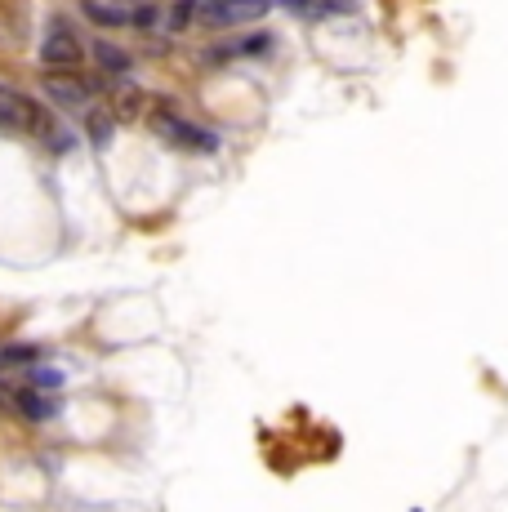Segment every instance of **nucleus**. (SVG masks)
Returning a JSON list of instances; mask_svg holds the SVG:
<instances>
[{"instance_id": "nucleus-1", "label": "nucleus", "mask_w": 508, "mask_h": 512, "mask_svg": "<svg viewBox=\"0 0 508 512\" xmlns=\"http://www.w3.org/2000/svg\"><path fill=\"white\" fill-rule=\"evenodd\" d=\"M192 5H197V23L205 27H246L268 14L272 0H192Z\"/></svg>"}, {"instance_id": "nucleus-2", "label": "nucleus", "mask_w": 508, "mask_h": 512, "mask_svg": "<svg viewBox=\"0 0 508 512\" xmlns=\"http://www.w3.org/2000/svg\"><path fill=\"white\" fill-rule=\"evenodd\" d=\"M41 58H45V67H50V72H76V63L85 58V45H81V36L72 32V23H67V18H54V23L45 27Z\"/></svg>"}, {"instance_id": "nucleus-3", "label": "nucleus", "mask_w": 508, "mask_h": 512, "mask_svg": "<svg viewBox=\"0 0 508 512\" xmlns=\"http://www.w3.org/2000/svg\"><path fill=\"white\" fill-rule=\"evenodd\" d=\"M152 130H156V139H161V143L183 147V152H210V147H214V134H205L201 125H192V121H183L174 107L152 112Z\"/></svg>"}, {"instance_id": "nucleus-4", "label": "nucleus", "mask_w": 508, "mask_h": 512, "mask_svg": "<svg viewBox=\"0 0 508 512\" xmlns=\"http://www.w3.org/2000/svg\"><path fill=\"white\" fill-rule=\"evenodd\" d=\"M81 5L99 27H152V23H161L156 5H134V0H81Z\"/></svg>"}, {"instance_id": "nucleus-5", "label": "nucleus", "mask_w": 508, "mask_h": 512, "mask_svg": "<svg viewBox=\"0 0 508 512\" xmlns=\"http://www.w3.org/2000/svg\"><path fill=\"white\" fill-rule=\"evenodd\" d=\"M41 107L32 103L18 85H9V81H0V125L5 130H41Z\"/></svg>"}, {"instance_id": "nucleus-6", "label": "nucleus", "mask_w": 508, "mask_h": 512, "mask_svg": "<svg viewBox=\"0 0 508 512\" xmlns=\"http://www.w3.org/2000/svg\"><path fill=\"white\" fill-rule=\"evenodd\" d=\"M45 94H50V103H58L63 112H81V107H90V81L76 72H45Z\"/></svg>"}, {"instance_id": "nucleus-7", "label": "nucleus", "mask_w": 508, "mask_h": 512, "mask_svg": "<svg viewBox=\"0 0 508 512\" xmlns=\"http://www.w3.org/2000/svg\"><path fill=\"white\" fill-rule=\"evenodd\" d=\"M281 9L308 18V23H321L330 14H353V0H281Z\"/></svg>"}, {"instance_id": "nucleus-8", "label": "nucleus", "mask_w": 508, "mask_h": 512, "mask_svg": "<svg viewBox=\"0 0 508 512\" xmlns=\"http://www.w3.org/2000/svg\"><path fill=\"white\" fill-rule=\"evenodd\" d=\"M94 58H99V67H103V72H112V76L130 72V54H125V49H116V45H107V41H94Z\"/></svg>"}, {"instance_id": "nucleus-9", "label": "nucleus", "mask_w": 508, "mask_h": 512, "mask_svg": "<svg viewBox=\"0 0 508 512\" xmlns=\"http://www.w3.org/2000/svg\"><path fill=\"white\" fill-rule=\"evenodd\" d=\"M85 125H90V143H94V147H107V143H112L116 121H112L107 112H90V121H85Z\"/></svg>"}]
</instances>
